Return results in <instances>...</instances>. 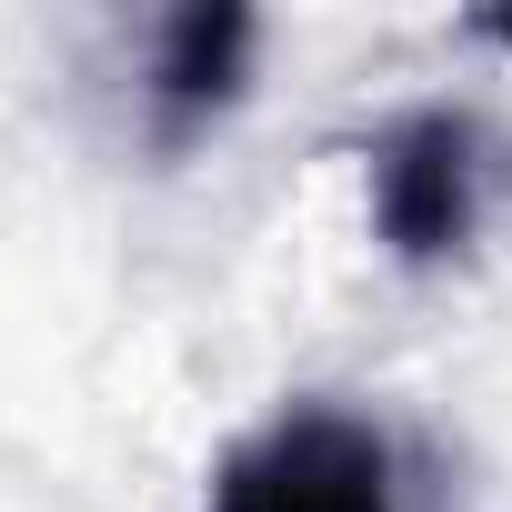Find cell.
Wrapping results in <instances>:
<instances>
[{
	"label": "cell",
	"instance_id": "cell-3",
	"mask_svg": "<svg viewBox=\"0 0 512 512\" xmlns=\"http://www.w3.org/2000/svg\"><path fill=\"white\" fill-rule=\"evenodd\" d=\"M251 41H262V21L251 11H181L161 21V51H151V141L161 151H191L251 81Z\"/></svg>",
	"mask_w": 512,
	"mask_h": 512
},
{
	"label": "cell",
	"instance_id": "cell-2",
	"mask_svg": "<svg viewBox=\"0 0 512 512\" xmlns=\"http://www.w3.org/2000/svg\"><path fill=\"white\" fill-rule=\"evenodd\" d=\"M482 181H492V131L452 101H422L372 131V231L402 272H452L482 231Z\"/></svg>",
	"mask_w": 512,
	"mask_h": 512
},
{
	"label": "cell",
	"instance_id": "cell-1",
	"mask_svg": "<svg viewBox=\"0 0 512 512\" xmlns=\"http://www.w3.org/2000/svg\"><path fill=\"white\" fill-rule=\"evenodd\" d=\"M201 512H402V462L392 432L332 402H292L251 442L221 452Z\"/></svg>",
	"mask_w": 512,
	"mask_h": 512
},
{
	"label": "cell",
	"instance_id": "cell-4",
	"mask_svg": "<svg viewBox=\"0 0 512 512\" xmlns=\"http://www.w3.org/2000/svg\"><path fill=\"white\" fill-rule=\"evenodd\" d=\"M482 31H492V41H512V21H482Z\"/></svg>",
	"mask_w": 512,
	"mask_h": 512
}]
</instances>
